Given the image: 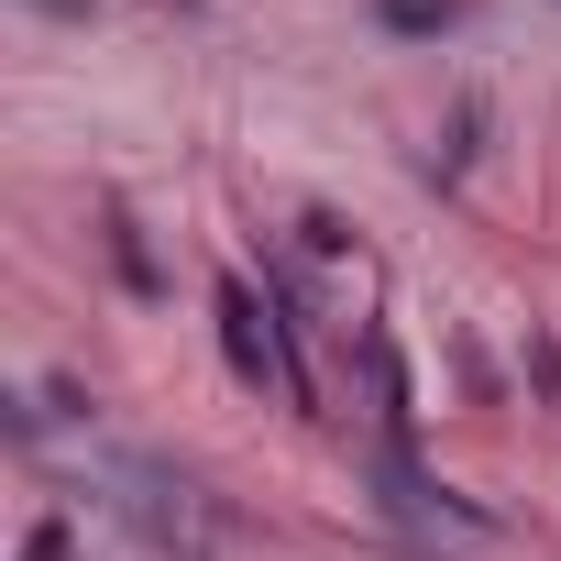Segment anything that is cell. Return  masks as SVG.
<instances>
[{
	"mask_svg": "<svg viewBox=\"0 0 561 561\" xmlns=\"http://www.w3.org/2000/svg\"><path fill=\"white\" fill-rule=\"evenodd\" d=\"M220 342H231V364H242L253 386L275 375V386H287V397H298V364H287V353H275V331H264V309H253V287H220Z\"/></svg>",
	"mask_w": 561,
	"mask_h": 561,
	"instance_id": "6da1fadb",
	"label": "cell"
},
{
	"mask_svg": "<svg viewBox=\"0 0 561 561\" xmlns=\"http://www.w3.org/2000/svg\"><path fill=\"white\" fill-rule=\"evenodd\" d=\"M386 12H397V23H451L462 0H386Z\"/></svg>",
	"mask_w": 561,
	"mask_h": 561,
	"instance_id": "7a4b0ae2",
	"label": "cell"
}]
</instances>
